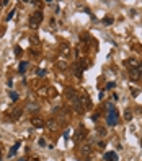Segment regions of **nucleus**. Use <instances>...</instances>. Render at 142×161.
Segmentation results:
<instances>
[{"label": "nucleus", "instance_id": "obj_1", "mask_svg": "<svg viewBox=\"0 0 142 161\" xmlns=\"http://www.w3.org/2000/svg\"><path fill=\"white\" fill-rule=\"evenodd\" d=\"M106 122L110 124V125H116V124H118V112L114 111L113 104H110V111H108V119H106Z\"/></svg>", "mask_w": 142, "mask_h": 161}, {"label": "nucleus", "instance_id": "obj_2", "mask_svg": "<svg viewBox=\"0 0 142 161\" xmlns=\"http://www.w3.org/2000/svg\"><path fill=\"white\" fill-rule=\"evenodd\" d=\"M41 21H43V13L36 12V13H33L31 18H29V26H31V28H38Z\"/></svg>", "mask_w": 142, "mask_h": 161}, {"label": "nucleus", "instance_id": "obj_3", "mask_svg": "<svg viewBox=\"0 0 142 161\" xmlns=\"http://www.w3.org/2000/svg\"><path fill=\"white\" fill-rule=\"evenodd\" d=\"M129 77H131V80H134V81H137V80L142 78L141 72H139L137 68H131V70H129Z\"/></svg>", "mask_w": 142, "mask_h": 161}, {"label": "nucleus", "instance_id": "obj_4", "mask_svg": "<svg viewBox=\"0 0 142 161\" xmlns=\"http://www.w3.org/2000/svg\"><path fill=\"white\" fill-rule=\"evenodd\" d=\"M105 161H118V155L114 151H108L105 153Z\"/></svg>", "mask_w": 142, "mask_h": 161}, {"label": "nucleus", "instance_id": "obj_5", "mask_svg": "<svg viewBox=\"0 0 142 161\" xmlns=\"http://www.w3.org/2000/svg\"><path fill=\"white\" fill-rule=\"evenodd\" d=\"M65 96H67V98L70 99V101H74L75 98H79V96H77V93H75V91L72 90V88H65Z\"/></svg>", "mask_w": 142, "mask_h": 161}, {"label": "nucleus", "instance_id": "obj_6", "mask_svg": "<svg viewBox=\"0 0 142 161\" xmlns=\"http://www.w3.org/2000/svg\"><path fill=\"white\" fill-rule=\"evenodd\" d=\"M85 129H83V127H80V129H77V132H75V138H77V140H83V138H85Z\"/></svg>", "mask_w": 142, "mask_h": 161}, {"label": "nucleus", "instance_id": "obj_7", "mask_svg": "<svg viewBox=\"0 0 142 161\" xmlns=\"http://www.w3.org/2000/svg\"><path fill=\"white\" fill-rule=\"evenodd\" d=\"M126 65H127V67H131V68H137L139 67V62L136 59H131V60H126Z\"/></svg>", "mask_w": 142, "mask_h": 161}, {"label": "nucleus", "instance_id": "obj_8", "mask_svg": "<svg viewBox=\"0 0 142 161\" xmlns=\"http://www.w3.org/2000/svg\"><path fill=\"white\" fill-rule=\"evenodd\" d=\"M20 145H21L20 141H16V143H15V146H13V148L10 150V153H8V156H10V158H12V156H15V155H16V150H18V146H20Z\"/></svg>", "mask_w": 142, "mask_h": 161}, {"label": "nucleus", "instance_id": "obj_9", "mask_svg": "<svg viewBox=\"0 0 142 161\" xmlns=\"http://www.w3.org/2000/svg\"><path fill=\"white\" fill-rule=\"evenodd\" d=\"M33 125H34V127H43L44 125V122L43 121H41V119H33Z\"/></svg>", "mask_w": 142, "mask_h": 161}, {"label": "nucleus", "instance_id": "obj_10", "mask_svg": "<svg viewBox=\"0 0 142 161\" xmlns=\"http://www.w3.org/2000/svg\"><path fill=\"white\" fill-rule=\"evenodd\" d=\"M80 101L83 102V106H85V107H90V106H91V104H90V101H88V98H87V96H82V98H80Z\"/></svg>", "mask_w": 142, "mask_h": 161}, {"label": "nucleus", "instance_id": "obj_11", "mask_svg": "<svg viewBox=\"0 0 142 161\" xmlns=\"http://www.w3.org/2000/svg\"><path fill=\"white\" fill-rule=\"evenodd\" d=\"M57 67H59L60 70H65V68H67V63L62 62V60H59V62H57Z\"/></svg>", "mask_w": 142, "mask_h": 161}, {"label": "nucleus", "instance_id": "obj_12", "mask_svg": "<svg viewBox=\"0 0 142 161\" xmlns=\"http://www.w3.org/2000/svg\"><path fill=\"white\" fill-rule=\"evenodd\" d=\"M47 127H49V129H56V127H57V122H56V121H49V122H47Z\"/></svg>", "mask_w": 142, "mask_h": 161}, {"label": "nucleus", "instance_id": "obj_13", "mask_svg": "<svg viewBox=\"0 0 142 161\" xmlns=\"http://www.w3.org/2000/svg\"><path fill=\"white\" fill-rule=\"evenodd\" d=\"M103 23L106 24V26H110V24H113V18H111V16H106V18L103 20Z\"/></svg>", "mask_w": 142, "mask_h": 161}, {"label": "nucleus", "instance_id": "obj_14", "mask_svg": "<svg viewBox=\"0 0 142 161\" xmlns=\"http://www.w3.org/2000/svg\"><path fill=\"white\" fill-rule=\"evenodd\" d=\"M82 153L83 155H88V153H90V145H83L82 146Z\"/></svg>", "mask_w": 142, "mask_h": 161}, {"label": "nucleus", "instance_id": "obj_15", "mask_svg": "<svg viewBox=\"0 0 142 161\" xmlns=\"http://www.w3.org/2000/svg\"><path fill=\"white\" fill-rule=\"evenodd\" d=\"M18 70H20V73H25V70H26V62H21L20 67H18Z\"/></svg>", "mask_w": 142, "mask_h": 161}, {"label": "nucleus", "instance_id": "obj_16", "mask_svg": "<svg viewBox=\"0 0 142 161\" xmlns=\"http://www.w3.org/2000/svg\"><path fill=\"white\" fill-rule=\"evenodd\" d=\"M98 135H100V137H105V135H106V129H103V127H98Z\"/></svg>", "mask_w": 142, "mask_h": 161}, {"label": "nucleus", "instance_id": "obj_17", "mask_svg": "<svg viewBox=\"0 0 142 161\" xmlns=\"http://www.w3.org/2000/svg\"><path fill=\"white\" fill-rule=\"evenodd\" d=\"M124 119H126V121H131V119H132V112H131V111H126V112H124Z\"/></svg>", "mask_w": 142, "mask_h": 161}, {"label": "nucleus", "instance_id": "obj_18", "mask_svg": "<svg viewBox=\"0 0 142 161\" xmlns=\"http://www.w3.org/2000/svg\"><path fill=\"white\" fill-rule=\"evenodd\" d=\"M10 99H12V101H16V99H18V93L12 91V93H10Z\"/></svg>", "mask_w": 142, "mask_h": 161}, {"label": "nucleus", "instance_id": "obj_19", "mask_svg": "<svg viewBox=\"0 0 142 161\" xmlns=\"http://www.w3.org/2000/svg\"><path fill=\"white\" fill-rule=\"evenodd\" d=\"M13 15H15V8H13L12 12L8 13V16H7V21H10V20H12V18H13Z\"/></svg>", "mask_w": 142, "mask_h": 161}, {"label": "nucleus", "instance_id": "obj_20", "mask_svg": "<svg viewBox=\"0 0 142 161\" xmlns=\"http://www.w3.org/2000/svg\"><path fill=\"white\" fill-rule=\"evenodd\" d=\"M114 86H116V83H114V81H110V83L106 85V88H108V90H113Z\"/></svg>", "mask_w": 142, "mask_h": 161}, {"label": "nucleus", "instance_id": "obj_21", "mask_svg": "<svg viewBox=\"0 0 142 161\" xmlns=\"http://www.w3.org/2000/svg\"><path fill=\"white\" fill-rule=\"evenodd\" d=\"M36 73L39 75V77H46V70H38Z\"/></svg>", "mask_w": 142, "mask_h": 161}, {"label": "nucleus", "instance_id": "obj_22", "mask_svg": "<svg viewBox=\"0 0 142 161\" xmlns=\"http://www.w3.org/2000/svg\"><path fill=\"white\" fill-rule=\"evenodd\" d=\"M15 54H16V55L21 54V47H15Z\"/></svg>", "mask_w": 142, "mask_h": 161}, {"label": "nucleus", "instance_id": "obj_23", "mask_svg": "<svg viewBox=\"0 0 142 161\" xmlns=\"http://www.w3.org/2000/svg\"><path fill=\"white\" fill-rule=\"evenodd\" d=\"M31 42L33 44H38V38H36V36H33V38H31Z\"/></svg>", "mask_w": 142, "mask_h": 161}, {"label": "nucleus", "instance_id": "obj_24", "mask_svg": "<svg viewBox=\"0 0 142 161\" xmlns=\"http://www.w3.org/2000/svg\"><path fill=\"white\" fill-rule=\"evenodd\" d=\"M69 138V130H65V132H64V140H67Z\"/></svg>", "mask_w": 142, "mask_h": 161}, {"label": "nucleus", "instance_id": "obj_25", "mask_svg": "<svg viewBox=\"0 0 142 161\" xmlns=\"http://www.w3.org/2000/svg\"><path fill=\"white\" fill-rule=\"evenodd\" d=\"M62 52H65V54H69V47L65 46V47H62Z\"/></svg>", "mask_w": 142, "mask_h": 161}, {"label": "nucleus", "instance_id": "obj_26", "mask_svg": "<svg viewBox=\"0 0 142 161\" xmlns=\"http://www.w3.org/2000/svg\"><path fill=\"white\" fill-rule=\"evenodd\" d=\"M137 70H139V72H141V75H142V62H141V63H139V67H137Z\"/></svg>", "mask_w": 142, "mask_h": 161}, {"label": "nucleus", "instance_id": "obj_27", "mask_svg": "<svg viewBox=\"0 0 142 161\" xmlns=\"http://www.w3.org/2000/svg\"><path fill=\"white\" fill-rule=\"evenodd\" d=\"M141 146H142V140H141Z\"/></svg>", "mask_w": 142, "mask_h": 161}]
</instances>
